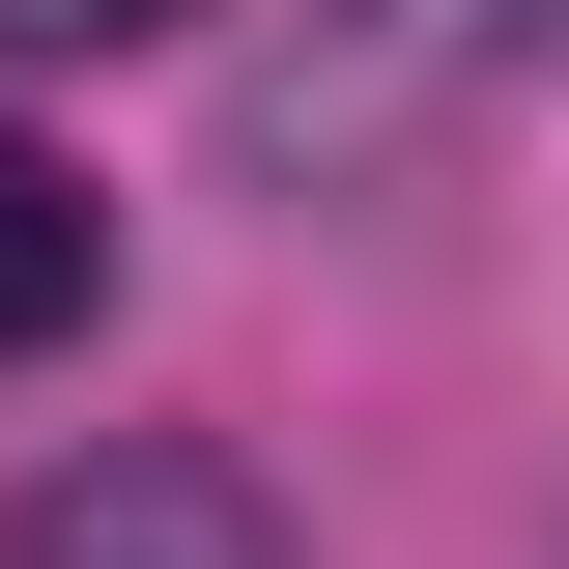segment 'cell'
I'll use <instances>...</instances> for the list:
<instances>
[{
	"label": "cell",
	"instance_id": "cell-1",
	"mask_svg": "<svg viewBox=\"0 0 569 569\" xmlns=\"http://www.w3.org/2000/svg\"><path fill=\"white\" fill-rule=\"evenodd\" d=\"M0 569H284V512H257V456L114 427V456H58V485L0 512Z\"/></svg>",
	"mask_w": 569,
	"mask_h": 569
},
{
	"label": "cell",
	"instance_id": "cell-2",
	"mask_svg": "<svg viewBox=\"0 0 569 569\" xmlns=\"http://www.w3.org/2000/svg\"><path fill=\"white\" fill-rule=\"evenodd\" d=\"M86 313H114V200L58 142H0V342H86Z\"/></svg>",
	"mask_w": 569,
	"mask_h": 569
},
{
	"label": "cell",
	"instance_id": "cell-4",
	"mask_svg": "<svg viewBox=\"0 0 569 569\" xmlns=\"http://www.w3.org/2000/svg\"><path fill=\"white\" fill-rule=\"evenodd\" d=\"M427 29H456V58H569V0H427Z\"/></svg>",
	"mask_w": 569,
	"mask_h": 569
},
{
	"label": "cell",
	"instance_id": "cell-3",
	"mask_svg": "<svg viewBox=\"0 0 569 569\" xmlns=\"http://www.w3.org/2000/svg\"><path fill=\"white\" fill-rule=\"evenodd\" d=\"M142 29H200V0H0V58H142Z\"/></svg>",
	"mask_w": 569,
	"mask_h": 569
}]
</instances>
